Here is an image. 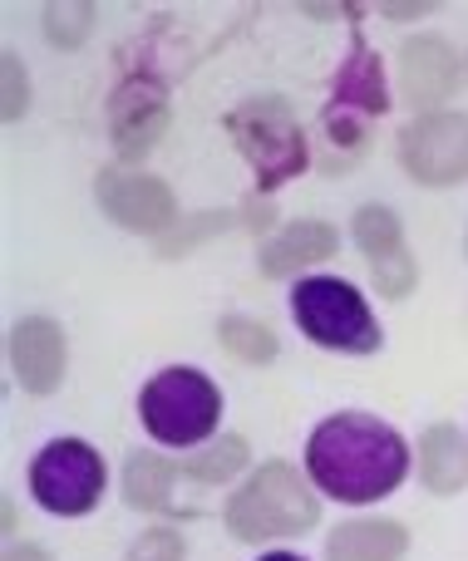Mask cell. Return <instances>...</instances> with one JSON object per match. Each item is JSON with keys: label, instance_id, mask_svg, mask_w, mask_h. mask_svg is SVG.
<instances>
[{"label": "cell", "instance_id": "1", "mask_svg": "<svg viewBox=\"0 0 468 561\" xmlns=\"http://www.w3.org/2000/svg\"><path fill=\"white\" fill-rule=\"evenodd\" d=\"M306 473H311L321 497L365 507L390 497L404 483L410 444L385 419L345 409V414H331L311 428V438H306Z\"/></svg>", "mask_w": 468, "mask_h": 561}, {"label": "cell", "instance_id": "2", "mask_svg": "<svg viewBox=\"0 0 468 561\" xmlns=\"http://www.w3.org/2000/svg\"><path fill=\"white\" fill-rule=\"evenodd\" d=\"M222 523L237 542H286V537H301L321 523V493H316L311 473L272 458L227 497Z\"/></svg>", "mask_w": 468, "mask_h": 561}, {"label": "cell", "instance_id": "3", "mask_svg": "<svg viewBox=\"0 0 468 561\" xmlns=\"http://www.w3.org/2000/svg\"><path fill=\"white\" fill-rule=\"evenodd\" d=\"M138 419L163 448H203L222 424V389L193 365H168L138 389Z\"/></svg>", "mask_w": 468, "mask_h": 561}, {"label": "cell", "instance_id": "4", "mask_svg": "<svg viewBox=\"0 0 468 561\" xmlns=\"http://www.w3.org/2000/svg\"><path fill=\"white\" fill-rule=\"evenodd\" d=\"M227 134H232V144L242 148V158L252 163L262 193H276L282 183L301 178L306 163H311V144H306L301 118L276 94H256V99H247V104H237L232 114H227Z\"/></svg>", "mask_w": 468, "mask_h": 561}, {"label": "cell", "instance_id": "5", "mask_svg": "<svg viewBox=\"0 0 468 561\" xmlns=\"http://www.w3.org/2000/svg\"><path fill=\"white\" fill-rule=\"evenodd\" d=\"M292 320L306 340L341 355H375L385 345L365 296L345 276H301L292 286Z\"/></svg>", "mask_w": 468, "mask_h": 561}, {"label": "cell", "instance_id": "6", "mask_svg": "<svg viewBox=\"0 0 468 561\" xmlns=\"http://www.w3.org/2000/svg\"><path fill=\"white\" fill-rule=\"evenodd\" d=\"M104 454L84 438H49L30 458V497L49 517H84L104 497Z\"/></svg>", "mask_w": 468, "mask_h": 561}, {"label": "cell", "instance_id": "7", "mask_svg": "<svg viewBox=\"0 0 468 561\" xmlns=\"http://www.w3.org/2000/svg\"><path fill=\"white\" fill-rule=\"evenodd\" d=\"M400 163L424 187L464 183L468 178V114H454V108L414 114L400 128Z\"/></svg>", "mask_w": 468, "mask_h": 561}, {"label": "cell", "instance_id": "8", "mask_svg": "<svg viewBox=\"0 0 468 561\" xmlns=\"http://www.w3.org/2000/svg\"><path fill=\"white\" fill-rule=\"evenodd\" d=\"M94 197L104 217H114L128 232H173L178 227V203L173 187L153 173H134V168H104L94 178Z\"/></svg>", "mask_w": 468, "mask_h": 561}, {"label": "cell", "instance_id": "9", "mask_svg": "<svg viewBox=\"0 0 468 561\" xmlns=\"http://www.w3.org/2000/svg\"><path fill=\"white\" fill-rule=\"evenodd\" d=\"M351 237H355V247H361L365 266H370L375 290H380L385 300L410 296L414 280H420V266H414L410 247H404L400 217H395L390 207H380V203H365L361 213H355V222H351Z\"/></svg>", "mask_w": 468, "mask_h": 561}, {"label": "cell", "instance_id": "10", "mask_svg": "<svg viewBox=\"0 0 468 561\" xmlns=\"http://www.w3.org/2000/svg\"><path fill=\"white\" fill-rule=\"evenodd\" d=\"M109 124H114L118 158H144L168 128V94L158 75H128L109 99Z\"/></svg>", "mask_w": 468, "mask_h": 561}, {"label": "cell", "instance_id": "11", "mask_svg": "<svg viewBox=\"0 0 468 561\" xmlns=\"http://www.w3.org/2000/svg\"><path fill=\"white\" fill-rule=\"evenodd\" d=\"M400 99L414 114H440V104L459 89V55L444 35H414L400 45Z\"/></svg>", "mask_w": 468, "mask_h": 561}, {"label": "cell", "instance_id": "12", "mask_svg": "<svg viewBox=\"0 0 468 561\" xmlns=\"http://www.w3.org/2000/svg\"><path fill=\"white\" fill-rule=\"evenodd\" d=\"M10 369H15L25 394H35V399L55 394V389L65 385V369H69L65 330H59L49 316L15 320V325H10Z\"/></svg>", "mask_w": 468, "mask_h": 561}, {"label": "cell", "instance_id": "13", "mask_svg": "<svg viewBox=\"0 0 468 561\" xmlns=\"http://www.w3.org/2000/svg\"><path fill=\"white\" fill-rule=\"evenodd\" d=\"M341 252V232L331 222H316V217H301V222H286L276 237H266L262 252H256V266H262L266 280H286L301 276L306 266H321Z\"/></svg>", "mask_w": 468, "mask_h": 561}, {"label": "cell", "instance_id": "14", "mask_svg": "<svg viewBox=\"0 0 468 561\" xmlns=\"http://www.w3.org/2000/svg\"><path fill=\"white\" fill-rule=\"evenodd\" d=\"M404 552L410 533L395 517H351L326 537V561H404Z\"/></svg>", "mask_w": 468, "mask_h": 561}, {"label": "cell", "instance_id": "15", "mask_svg": "<svg viewBox=\"0 0 468 561\" xmlns=\"http://www.w3.org/2000/svg\"><path fill=\"white\" fill-rule=\"evenodd\" d=\"M178 478H183V463L153 454V448H134L124 458V503L134 513H153V517H173L178 503Z\"/></svg>", "mask_w": 468, "mask_h": 561}, {"label": "cell", "instance_id": "16", "mask_svg": "<svg viewBox=\"0 0 468 561\" xmlns=\"http://www.w3.org/2000/svg\"><path fill=\"white\" fill-rule=\"evenodd\" d=\"M331 104L355 108L365 118H380L390 108V89H385V65L365 39H355L351 55L341 59V69L331 75Z\"/></svg>", "mask_w": 468, "mask_h": 561}, {"label": "cell", "instance_id": "17", "mask_svg": "<svg viewBox=\"0 0 468 561\" xmlns=\"http://www.w3.org/2000/svg\"><path fill=\"white\" fill-rule=\"evenodd\" d=\"M420 483L434 497H454L468 488V438L459 424H430L420 434Z\"/></svg>", "mask_w": 468, "mask_h": 561}, {"label": "cell", "instance_id": "18", "mask_svg": "<svg viewBox=\"0 0 468 561\" xmlns=\"http://www.w3.org/2000/svg\"><path fill=\"white\" fill-rule=\"evenodd\" d=\"M321 163L326 173H351L355 163L365 158L370 148V134H365V114L355 108H341V104H326L321 114Z\"/></svg>", "mask_w": 468, "mask_h": 561}, {"label": "cell", "instance_id": "19", "mask_svg": "<svg viewBox=\"0 0 468 561\" xmlns=\"http://www.w3.org/2000/svg\"><path fill=\"white\" fill-rule=\"evenodd\" d=\"M242 468H247V438L242 434H222V438H213V444L193 448V454L183 458V478H193L197 488L232 483Z\"/></svg>", "mask_w": 468, "mask_h": 561}, {"label": "cell", "instance_id": "20", "mask_svg": "<svg viewBox=\"0 0 468 561\" xmlns=\"http://www.w3.org/2000/svg\"><path fill=\"white\" fill-rule=\"evenodd\" d=\"M217 340H222V350L232 359H242V365H272V359L282 355L276 330L252 316H222L217 320Z\"/></svg>", "mask_w": 468, "mask_h": 561}, {"label": "cell", "instance_id": "21", "mask_svg": "<svg viewBox=\"0 0 468 561\" xmlns=\"http://www.w3.org/2000/svg\"><path fill=\"white\" fill-rule=\"evenodd\" d=\"M89 30H94V5H49V10H45V35H49V45L79 49Z\"/></svg>", "mask_w": 468, "mask_h": 561}, {"label": "cell", "instance_id": "22", "mask_svg": "<svg viewBox=\"0 0 468 561\" xmlns=\"http://www.w3.org/2000/svg\"><path fill=\"white\" fill-rule=\"evenodd\" d=\"M124 561H187V547L173 527H148V533H138L128 542Z\"/></svg>", "mask_w": 468, "mask_h": 561}, {"label": "cell", "instance_id": "23", "mask_svg": "<svg viewBox=\"0 0 468 561\" xmlns=\"http://www.w3.org/2000/svg\"><path fill=\"white\" fill-rule=\"evenodd\" d=\"M227 227V217H217V213H203V217H187L183 227H173V232H163V242H158V252L163 256H183V252H193L203 237H213V232H222Z\"/></svg>", "mask_w": 468, "mask_h": 561}, {"label": "cell", "instance_id": "24", "mask_svg": "<svg viewBox=\"0 0 468 561\" xmlns=\"http://www.w3.org/2000/svg\"><path fill=\"white\" fill-rule=\"evenodd\" d=\"M30 104V79L20 75V59L5 55V124H15Z\"/></svg>", "mask_w": 468, "mask_h": 561}, {"label": "cell", "instance_id": "25", "mask_svg": "<svg viewBox=\"0 0 468 561\" xmlns=\"http://www.w3.org/2000/svg\"><path fill=\"white\" fill-rule=\"evenodd\" d=\"M430 10H434V0H420V5H414V0H385L380 15H390V20H414V15H430Z\"/></svg>", "mask_w": 468, "mask_h": 561}, {"label": "cell", "instance_id": "26", "mask_svg": "<svg viewBox=\"0 0 468 561\" xmlns=\"http://www.w3.org/2000/svg\"><path fill=\"white\" fill-rule=\"evenodd\" d=\"M5 561H55L45 552V547H35V542H25V547H10L5 552Z\"/></svg>", "mask_w": 468, "mask_h": 561}, {"label": "cell", "instance_id": "27", "mask_svg": "<svg viewBox=\"0 0 468 561\" xmlns=\"http://www.w3.org/2000/svg\"><path fill=\"white\" fill-rule=\"evenodd\" d=\"M262 561H306V557H296V552H266Z\"/></svg>", "mask_w": 468, "mask_h": 561}]
</instances>
